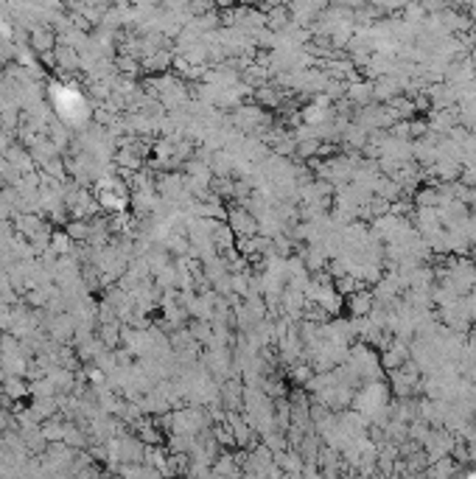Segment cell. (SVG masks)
I'll list each match as a JSON object with an SVG mask.
<instances>
[{
	"label": "cell",
	"mask_w": 476,
	"mask_h": 479,
	"mask_svg": "<svg viewBox=\"0 0 476 479\" xmlns=\"http://www.w3.org/2000/svg\"><path fill=\"white\" fill-rule=\"evenodd\" d=\"M6 387H9V390H6L9 395H23V384H20V381H9Z\"/></svg>",
	"instance_id": "obj_1"
}]
</instances>
